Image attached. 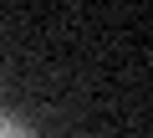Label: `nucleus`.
I'll return each mask as SVG.
<instances>
[{
  "mask_svg": "<svg viewBox=\"0 0 153 138\" xmlns=\"http://www.w3.org/2000/svg\"><path fill=\"white\" fill-rule=\"evenodd\" d=\"M0 138H36L21 118H10V113H0Z\"/></svg>",
  "mask_w": 153,
  "mask_h": 138,
  "instance_id": "f257e3e1",
  "label": "nucleus"
}]
</instances>
